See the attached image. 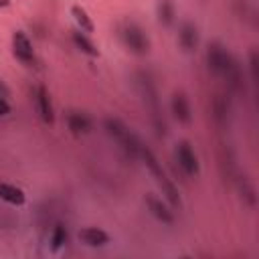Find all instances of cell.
Wrapping results in <instances>:
<instances>
[{"label": "cell", "mask_w": 259, "mask_h": 259, "mask_svg": "<svg viewBox=\"0 0 259 259\" xmlns=\"http://www.w3.org/2000/svg\"><path fill=\"white\" fill-rule=\"evenodd\" d=\"M140 156L146 160V164H148V168H150V172L154 174V178L158 180V184L162 186V192L166 194V198L170 200V204L172 206H180L182 202H180V196H178V190H176V186L168 180V176L164 174V170H162V166H160V162H158V158L152 154V150H148L146 146H142L140 148Z\"/></svg>", "instance_id": "cell-1"}, {"label": "cell", "mask_w": 259, "mask_h": 259, "mask_svg": "<svg viewBox=\"0 0 259 259\" xmlns=\"http://www.w3.org/2000/svg\"><path fill=\"white\" fill-rule=\"evenodd\" d=\"M105 130H107V134H109L111 138H115V140L119 142V146H121L127 154H132V156H138V154H140L142 144H140L138 136H136L134 132H130L119 119L107 117V119H105Z\"/></svg>", "instance_id": "cell-2"}, {"label": "cell", "mask_w": 259, "mask_h": 259, "mask_svg": "<svg viewBox=\"0 0 259 259\" xmlns=\"http://www.w3.org/2000/svg\"><path fill=\"white\" fill-rule=\"evenodd\" d=\"M121 38H123L125 47H127L132 53H136V55H146V53L150 51V38H148L146 32H144L140 26H136V24L125 26L123 32H121Z\"/></svg>", "instance_id": "cell-3"}, {"label": "cell", "mask_w": 259, "mask_h": 259, "mask_svg": "<svg viewBox=\"0 0 259 259\" xmlns=\"http://www.w3.org/2000/svg\"><path fill=\"white\" fill-rule=\"evenodd\" d=\"M206 61H208V69L217 75H227V71L231 69V65L235 63V59L221 47V45H210L208 47V53H206Z\"/></svg>", "instance_id": "cell-4"}, {"label": "cell", "mask_w": 259, "mask_h": 259, "mask_svg": "<svg viewBox=\"0 0 259 259\" xmlns=\"http://www.w3.org/2000/svg\"><path fill=\"white\" fill-rule=\"evenodd\" d=\"M12 51L14 57L20 59L22 63H32L34 61V51H32V42L28 40V36L22 30H16L12 36Z\"/></svg>", "instance_id": "cell-5"}, {"label": "cell", "mask_w": 259, "mask_h": 259, "mask_svg": "<svg viewBox=\"0 0 259 259\" xmlns=\"http://www.w3.org/2000/svg\"><path fill=\"white\" fill-rule=\"evenodd\" d=\"M176 156H178V162L182 166V170L188 174V176H196L198 174V160H196V154L194 150L190 148L188 142H182L178 144V150H176Z\"/></svg>", "instance_id": "cell-6"}, {"label": "cell", "mask_w": 259, "mask_h": 259, "mask_svg": "<svg viewBox=\"0 0 259 259\" xmlns=\"http://www.w3.org/2000/svg\"><path fill=\"white\" fill-rule=\"evenodd\" d=\"M79 239H81L85 245H89V247H103V245L109 243L107 233L101 231V229H95V227H87V229L79 231Z\"/></svg>", "instance_id": "cell-7"}, {"label": "cell", "mask_w": 259, "mask_h": 259, "mask_svg": "<svg viewBox=\"0 0 259 259\" xmlns=\"http://www.w3.org/2000/svg\"><path fill=\"white\" fill-rule=\"evenodd\" d=\"M172 113H174V117H176L178 121H182V123H190L192 113H190V105H188L186 95L176 93V95L172 97Z\"/></svg>", "instance_id": "cell-8"}, {"label": "cell", "mask_w": 259, "mask_h": 259, "mask_svg": "<svg viewBox=\"0 0 259 259\" xmlns=\"http://www.w3.org/2000/svg\"><path fill=\"white\" fill-rule=\"evenodd\" d=\"M36 105H38V113L42 117L45 123H53L55 121V113H53V105H51V99H49V93L45 87H38L36 89Z\"/></svg>", "instance_id": "cell-9"}, {"label": "cell", "mask_w": 259, "mask_h": 259, "mask_svg": "<svg viewBox=\"0 0 259 259\" xmlns=\"http://www.w3.org/2000/svg\"><path fill=\"white\" fill-rule=\"evenodd\" d=\"M178 38H180V45H182L184 51H194L196 45H198V32H196V26H194L192 22H184V24L180 26V34H178Z\"/></svg>", "instance_id": "cell-10"}, {"label": "cell", "mask_w": 259, "mask_h": 259, "mask_svg": "<svg viewBox=\"0 0 259 259\" xmlns=\"http://www.w3.org/2000/svg\"><path fill=\"white\" fill-rule=\"evenodd\" d=\"M146 202H148V206H150V210H152V214L156 217V219H160L162 223H174V214L168 210V206L166 204H162V200H158L156 196H152V194H148V198H146Z\"/></svg>", "instance_id": "cell-11"}, {"label": "cell", "mask_w": 259, "mask_h": 259, "mask_svg": "<svg viewBox=\"0 0 259 259\" xmlns=\"http://www.w3.org/2000/svg\"><path fill=\"white\" fill-rule=\"evenodd\" d=\"M67 123H69V130L75 134H85L91 130V119L81 111H71L67 117Z\"/></svg>", "instance_id": "cell-12"}, {"label": "cell", "mask_w": 259, "mask_h": 259, "mask_svg": "<svg viewBox=\"0 0 259 259\" xmlns=\"http://www.w3.org/2000/svg\"><path fill=\"white\" fill-rule=\"evenodd\" d=\"M0 198L10 204H24V192L12 184H0Z\"/></svg>", "instance_id": "cell-13"}, {"label": "cell", "mask_w": 259, "mask_h": 259, "mask_svg": "<svg viewBox=\"0 0 259 259\" xmlns=\"http://www.w3.org/2000/svg\"><path fill=\"white\" fill-rule=\"evenodd\" d=\"M73 42H75L83 53H87V55H91V57H97V55H99V51L95 49V45H93L85 34H81V30H75V32H73Z\"/></svg>", "instance_id": "cell-14"}, {"label": "cell", "mask_w": 259, "mask_h": 259, "mask_svg": "<svg viewBox=\"0 0 259 259\" xmlns=\"http://www.w3.org/2000/svg\"><path fill=\"white\" fill-rule=\"evenodd\" d=\"M71 12H73L77 24L81 26V30H85V32H93V22H91V18L87 16V12H85L81 6H73Z\"/></svg>", "instance_id": "cell-15"}, {"label": "cell", "mask_w": 259, "mask_h": 259, "mask_svg": "<svg viewBox=\"0 0 259 259\" xmlns=\"http://www.w3.org/2000/svg\"><path fill=\"white\" fill-rule=\"evenodd\" d=\"M158 18L162 24H172L174 20V6L168 2V0H162L160 6H158Z\"/></svg>", "instance_id": "cell-16"}, {"label": "cell", "mask_w": 259, "mask_h": 259, "mask_svg": "<svg viewBox=\"0 0 259 259\" xmlns=\"http://www.w3.org/2000/svg\"><path fill=\"white\" fill-rule=\"evenodd\" d=\"M51 243H53V249H59V247H63V245L67 243V229H65L63 225H57V227H55Z\"/></svg>", "instance_id": "cell-17"}, {"label": "cell", "mask_w": 259, "mask_h": 259, "mask_svg": "<svg viewBox=\"0 0 259 259\" xmlns=\"http://www.w3.org/2000/svg\"><path fill=\"white\" fill-rule=\"evenodd\" d=\"M227 111H229V105H227V101L223 99V95H219V97L214 99V115H217V119H219V121H225Z\"/></svg>", "instance_id": "cell-18"}, {"label": "cell", "mask_w": 259, "mask_h": 259, "mask_svg": "<svg viewBox=\"0 0 259 259\" xmlns=\"http://www.w3.org/2000/svg\"><path fill=\"white\" fill-rule=\"evenodd\" d=\"M251 77L253 81H257V53H251Z\"/></svg>", "instance_id": "cell-19"}, {"label": "cell", "mask_w": 259, "mask_h": 259, "mask_svg": "<svg viewBox=\"0 0 259 259\" xmlns=\"http://www.w3.org/2000/svg\"><path fill=\"white\" fill-rule=\"evenodd\" d=\"M6 113H10V105L0 97V115H6Z\"/></svg>", "instance_id": "cell-20"}, {"label": "cell", "mask_w": 259, "mask_h": 259, "mask_svg": "<svg viewBox=\"0 0 259 259\" xmlns=\"http://www.w3.org/2000/svg\"><path fill=\"white\" fill-rule=\"evenodd\" d=\"M10 4V0H0V6H8Z\"/></svg>", "instance_id": "cell-21"}]
</instances>
